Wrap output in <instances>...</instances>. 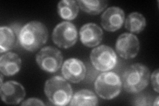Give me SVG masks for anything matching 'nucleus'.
Segmentation results:
<instances>
[{
    "label": "nucleus",
    "instance_id": "8",
    "mask_svg": "<svg viewBox=\"0 0 159 106\" xmlns=\"http://www.w3.org/2000/svg\"><path fill=\"white\" fill-rule=\"evenodd\" d=\"M117 53L121 58L129 59L135 58L140 49L138 38L132 33H123L119 35L116 44Z\"/></svg>",
    "mask_w": 159,
    "mask_h": 106
},
{
    "label": "nucleus",
    "instance_id": "4",
    "mask_svg": "<svg viewBox=\"0 0 159 106\" xmlns=\"http://www.w3.org/2000/svg\"><path fill=\"white\" fill-rule=\"evenodd\" d=\"M121 88V78L113 72H103L98 76L94 83L97 94L104 99H111L118 96Z\"/></svg>",
    "mask_w": 159,
    "mask_h": 106
},
{
    "label": "nucleus",
    "instance_id": "19",
    "mask_svg": "<svg viewBox=\"0 0 159 106\" xmlns=\"http://www.w3.org/2000/svg\"><path fill=\"white\" fill-rule=\"evenodd\" d=\"M154 100L155 99L150 95L141 94L138 95L134 99L133 104L135 105H152Z\"/></svg>",
    "mask_w": 159,
    "mask_h": 106
},
{
    "label": "nucleus",
    "instance_id": "10",
    "mask_svg": "<svg viewBox=\"0 0 159 106\" xmlns=\"http://www.w3.org/2000/svg\"><path fill=\"white\" fill-rule=\"evenodd\" d=\"M0 86L2 99L7 104H18L25 97L26 92L24 87L16 81L6 82Z\"/></svg>",
    "mask_w": 159,
    "mask_h": 106
},
{
    "label": "nucleus",
    "instance_id": "18",
    "mask_svg": "<svg viewBox=\"0 0 159 106\" xmlns=\"http://www.w3.org/2000/svg\"><path fill=\"white\" fill-rule=\"evenodd\" d=\"M79 7L83 12L90 15H98L107 6L108 2L104 0H78Z\"/></svg>",
    "mask_w": 159,
    "mask_h": 106
},
{
    "label": "nucleus",
    "instance_id": "3",
    "mask_svg": "<svg viewBox=\"0 0 159 106\" xmlns=\"http://www.w3.org/2000/svg\"><path fill=\"white\" fill-rule=\"evenodd\" d=\"M44 93L53 105H66L70 102L73 92L70 84L64 78L55 76L47 80Z\"/></svg>",
    "mask_w": 159,
    "mask_h": 106
},
{
    "label": "nucleus",
    "instance_id": "6",
    "mask_svg": "<svg viewBox=\"0 0 159 106\" xmlns=\"http://www.w3.org/2000/svg\"><path fill=\"white\" fill-rule=\"evenodd\" d=\"M90 60L93 67L101 72L111 70L117 63L116 52L106 45H101L93 48L90 54Z\"/></svg>",
    "mask_w": 159,
    "mask_h": 106
},
{
    "label": "nucleus",
    "instance_id": "11",
    "mask_svg": "<svg viewBox=\"0 0 159 106\" xmlns=\"http://www.w3.org/2000/svg\"><path fill=\"white\" fill-rule=\"evenodd\" d=\"M125 20V13L118 7L107 8L102 14L101 23L103 28L109 32H114L120 29Z\"/></svg>",
    "mask_w": 159,
    "mask_h": 106
},
{
    "label": "nucleus",
    "instance_id": "9",
    "mask_svg": "<svg viewBox=\"0 0 159 106\" xmlns=\"http://www.w3.org/2000/svg\"><path fill=\"white\" fill-rule=\"evenodd\" d=\"M62 74L68 81L77 84L82 82L85 78L86 68L80 60L70 58L62 64Z\"/></svg>",
    "mask_w": 159,
    "mask_h": 106
},
{
    "label": "nucleus",
    "instance_id": "13",
    "mask_svg": "<svg viewBox=\"0 0 159 106\" xmlns=\"http://www.w3.org/2000/svg\"><path fill=\"white\" fill-rule=\"evenodd\" d=\"M21 62V59L16 53L8 52L2 54L0 58V70L3 75L11 76L19 72Z\"/></svg>",
    "mask_w": 159,
    "mask_h": 106
},
{
    "label": "nucleus",
    "instance_id": "14",
    "mask_svg": "<svg viewBox=\"0 0 159 106\" xmlns=\"http://www.w3.org/2000/svg\"><path fill=\"white\" fill-rule=\"evenodd\" d=\"M19 31H16L8 26L0 27V53L2 54L16 47L19 41Z\"/></svg>",
    "mask_w": 159,
    "mask_h": 106
},
{
    "label": "nucleus",
    "instance_id": "7",
    "mask_svg": "<svg viewBox=\"0 0 159 106\" xmlns=\"http://www.w3.org/2000/svg\"><path fill=\"white\" fill-rule=\"evenodd\" d=\"M52 39L54 44L58 47L65 49L70 48L77 42V29L73 23L63 21L54 27Z\"/></svg>",
    "mask_w": 159,
    "mask_h": 106
},
{
    "label": "nucleus",
    "instance_id": "5",
    "mask_svg": "<svg viewBox=\"0 0 159 106\" xmlns=\"http://www.w3.org/2000/svg\"><path fill=\"white\" fill-rule=\"evenodd\" d=\"M36 62L44 71L50 73L57 72L63 62L61 50L52 46H47L41 49L36 55Z\"/></svg>",
    "mask_w": 159,
    "mask_h": 106
},
{
    "label": "nucleus",
    "instance_id": "16",
    "mask_svg": "<svg viewBox=\"0 0 159 106\" xmlns=\"http://www.w3.org/2000/svg\"><path fill=\"white\" fill-rule=\"evenodd\" d=\"M79 12V6L77 1L62 0L58 3V13L61 18L67 21L75 19Z\"/></svg>",
    "mask_w": 159,
    "mask_h": 106
},
{
    "label": "nucleus",
    "instance_id": "17",
    "mask_svg": "<svg viewBox=\"0 0 159 106\" xmlns=\"http://www.w3.org/2000/svg\"><path fill=\"white\" fill-rule=\"evenodd\" d=\"M146 27V19L142 14L133 12L128 16L125 21V27L133 33H140Z\"/></svg>",
    "mask_w": 159,
    "mask_h": 106
},
{
    "label": "nucleus",
    "instance_id": "15",
    "mask_svg": "<svg viewBox=\"0 0 159 106\" xmlns=\"http://www.w3.org/2000/svg\"><path fill=\"white\" fill-rule=\"evenodd\" d=\"M98 99L96 94L89 90H81L72 95L70 105H97Z\"/></svg>",
    "mask_w": 159,
    "mask_h": 106
},
{
    "label": "nucleus",
    "instance_id": "1",
    "mask_svg": "<svg viewBox=\"0 0 159 106\" xmlns=\"http://www.w3.org/2000/svg\"><path fill=\"white\" fill-rule=\"evenodd\" d=\"M48 32L43 23L33 21L25 25L19 33V43L28 51L34 52L47 41Z\"/></svg>",
    "mask_w": 159,
    "mask_h": 106
},
{
    "label": "nucleus",
    "instance_id": "22",
    "mask_svg": "<svg viewBox=\"0 0 159 106\" xmlns=\"http://www.w3.org/2000/svg\"><path fill=\"white\" fill-rule=\"evenodd\" d=\"M158 99H159V98H158V96H157V98H156L155 100H154L152 105H156V106H158Z\"/></svg>",
    "mask_w": 159,
    "mask_h": 106
},
{
    "label": "nucleus",
    "instance_id": "12",
    "mask_svg": "<svg viewBox=\"0 0 159 106\" xmlns=\"http://www.w3.org/2000/svg\"><path fill=\"white\" fill-rule=\"evenodd\" d=\"M103 33L101 27L96 23L84 25L80 30V37L83 44L88 47H95L102 41Z\"/></svg>",
    "mask_w": 159,
    "mask_h": 106
},
{
    "label": "nucleus",
    "instance_id": "21",
    "mask_svg": "<svg viewBox=\"0 0 159 106\" xmlns=\"http://www.w3.org/2000/svg\"><path fill=\"white\" fill-rule=\"evenodd\" d=\"M21 105H44V104L41 99L33 98L24 101Z\"/></svg>",
    "mask_w": 159,
    "mask_h": 106
},
{
    "label": "nucleus",
    "instance_id": "20",
    "mask_svg": "<svg viewBox=\"0 0 159 106\" xmlns=\"http://www.w3.org/2000/svg\"><path fill=\"white\" fill-rule=\"evenodd\" d=\"M158 69H157L155 71H154L151 75V83L154 90L156 92H159V87H158Z\"/></svg>",
    "mask_w": 159,
    "mask_h": 106
},
{
    "label": "nucleus",
    "instance_id": "2",
    "mask_svg": "<svg viewBox=\"0 0 159 106\" xmlns=\"http://www.w3.org/2000/svg\"><path fill=\"white\" fill-rule=\"evenodd\" d=\"M150 71L141 63L129 66L122 74L121 82L127 92L137 94L145 89L149 83Z\"/></svg>",
    "mask_w": 159,
    "mask_h": 106
}]
</instances>
